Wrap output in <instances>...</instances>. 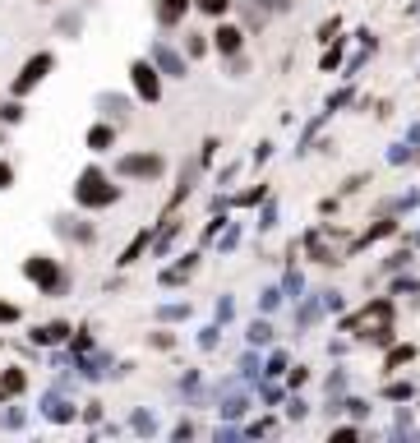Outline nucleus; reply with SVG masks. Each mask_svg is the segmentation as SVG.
Returning <instances> with one entry per match:
<instances>
[{"label":"nucleus","mask_w":420,"mask_h":443,"mask_svg":"<svg viewBox=\"0 0 420 443\" xmlns=\"http://www.w3.org/2000/svg\"><path fill=\"white\" fill-rule=\"evenodd\" d=\"M116 185L106 180L102 171H93V166H88V171L79 175V190H74V199L83 203V208H106V203H116Z\"/></svg>","instance_id":"1"},{"label":"nucleus","mask_w":420,"mask_h":443,"mask_svg":"<svg viewBox=\"0 0 420 443\" xmlns=\"http://www.w3.org/2000/svg\"><path fill=\"white\" fill-rule=\"evenodd\" d=\"M388 323H393V305H388V300H374V305H365L360 314H351L347 328L351 332H369V328H388Z\"/></svg>","instance_id":"2"},{"label":"nucleus","mask_w":420,"mask_h":443,"mask_svg":"<svg viewBox=\"0 0 420 443\" xmlns=\"http://www.w3.org/2000/svg\"><path fill=\"white\" fill-rule=\"evenodd\" d=\"M51 65H56V61H51L46 51H42V56H33V61H28L24 70H19V78H14V93H28V88H37V83L46 78V70H51Z\"/></svg>","instance_id":"3"},{"label":"nucleus","mask_w":420,"mask_h":443,"mask_svg":"<svg viewBox=\"0 0 420 443\" xmlns=\"http://www.w3.org/2000/svg\"><path fill=\"white\" fill-rule=\"evenodd\" d=\"M130 74H134V88H139L143 102H158V97H162V78H158V70H153L148 61H139Z\"/></svg>","instance_id":"4"},{"label":"nucleus","mask_w":420,"mask_h":443,"mask_svg":"<svg viewBox=\"0 0 420 443\" xmlns=\"http://www.w3.org/2000/svg\"><path fill=\"white\" fill-rule=\"evenodd\" d=\"M121 175L153 180V175H162V157H153V153H143V157H121Z\"/></svg>","instance_id":"5"},{"label":"nucleus","mask_w":420,"mask_h":443,"mask_svg":"<svg viewBox=\"0 0 420 443\" xmlns=\"http://www.w3.org/2000/svg\"><path fill=\"white\" fill-rule=\"evenodd\" d=\"M24 273H28L33 282H42L46 291H61V287H65V277L51 268V259H28V263H24Z\"/></svg>","instance_id":"6"},{"label":"nucleus","mask_w":420,"mask_h":443,"mask_svg":"<svg viewBox=\"0 0 420 443\" xmlns=\"http://www.w3.org/2000/svg\"><path fill=\"white\" fill-rule=\"evenodd\" d=\"M212 37H217V51H227V56H236V51H240V42H245V33H240L236 24H222Z\"/></svg>","instance_id":"7"},{"label":"nucleus","mask_w":420,"mask_h":443,"mask_svg":"<svg viewBox=\"0 0 420 443\" xmlns=\"http://www.w3.org/2000/svg\"><path fill=\"white\" fill-rule=\"evenodd\" d=\"M185 9H190V0H158V19H162V24H180V19H185Z\"/></svg>","instance_id":"8"},{"label":"nucleus","mask_w":420,"mask_h":443,"mask_svg":"<svg viewBox=\"0 0 420 443\" xmlns=\"http://www.w3.org/2000/svg\"><path fill=\"white\" fill-rule=\"evenodd\" d=\"M111 139H116V134L106 130V125H93V130H88V148H93V153H102V148H111Z\"/></svg>","instance_id":"9"},{"label":"nucleus","mask_w":420,"mask_h":443,"mask_svg":"<svg viewBox=\"0 0 420 443\" xmlns=\"http://www.w3.org/2000/svg\"><path fill=\"white\" fill-rule=\"evenodd\" d=\"M65 332H70V328H65V323H46V328L37 332V342H61Z\"/></svg>","instance_id":"10"},{"label":"nucleus","mask_w":420,"mask_h":443,"mask_svg":"<svg viewBox=\"0 0 420 443\" xmlns=\"http://www.w3.org/2000/svg\"><path fill=\"white\" fill-rule=\"evenodd\" d=\"M194 5H199L203 14H227V9H231V0H194Z\"/></svg>","instance_id":"11"},{"label":"nucleus","mask_w":420,"mask_h":443,"mask_svg":"<svg viewBox=\"0 0 420 443\" xmlns=\"http://www.w3.org/2000/svg\"><path fill=\"white\" fill-rule=\"evenodd\" d=\"M24 383H28V379H24L19 370H9V374H5V392H24Z\"/></svg>","instance_id":"12"},{"label":"nucleus","mask_w":420,"mask_h":443,"mask_svg":"<svg viewBox=\"0 0 420 443\" xmlns=\"http://www.w3.org/2000/svg\"><path fill=\"white\" fill-rule=\"evenodd\" d=\"M46 416H51V420H70V407H65V402H46Z\"/></svg>","instance_id":"13"},{"label":"nucleus","mask_w":420,"mask_h":443,"mask_svg":"<svg viewBox=\"0 0 420 443\" xmlns=\"http://www.w3.org/2000/svg\"><path fill=\"white\" fill-rule=\"evenodd\" d=\"M9 180H14V166L0 162V190H9Z\"/></svg>","instance_id":"14"},{"label":"nucleus","mask_w":420,"mask_h":443,"mask_svg":"<svg viewBox=\"0 0 420 443\" xmlns=\"http://www.w3.org/2000/svg\"><path fill=\"white\" fill-rule=\"evenodd\" d=\"M19 319V310H14V305H5V300H0V323H14Z\"/></svg>","instance_id":"15"}]
</instances>
